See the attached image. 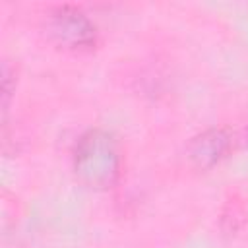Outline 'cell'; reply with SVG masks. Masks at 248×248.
I'll list each match as a JSON object with an SVG mask.
<instances>
[{"label":"cell","instance_id":"3","mask_svg":"<svg viewBox=\"0 0 248 248\" xmlns=\"http://www.w3.org/2000/svg\"><path fill=\"white\" fill-rule=\"evenodd\" d=\"M232 140L227 130L223 128L205 130L196 138H192V141L188 143V159L198 169H209L227 155Z\"/></svg>","mask_w":248,"mask_h":248},{"label":"cell","instance_id":"2","mask_svg":"<svg viewBox=\"0 0 248 248\" xmlns=\"http://www.w3.org/2000/svg\"><path fill=\"white\" fill-rule=\"evenodd\" d=\"M46 37L66 50H85L97 41L95 23L76 6H56L46 14Z\"/></svg>","mask_w":248,"mask_h":248},{"label":"cell","instance_id":"1","mask_svg":"<svg viewBox=\"0 0 248 248\" xmlns=\"http://www.w3.org/2000/svg\"><path fill=\"white\" fill-rule=\"evenodd\" d=\"M74 172L93 190L112 188L120 172V157L112 136L105 130H87L74 147Z\"/></svg>","mask_w":248,"mask_h":248}]
</instances>
